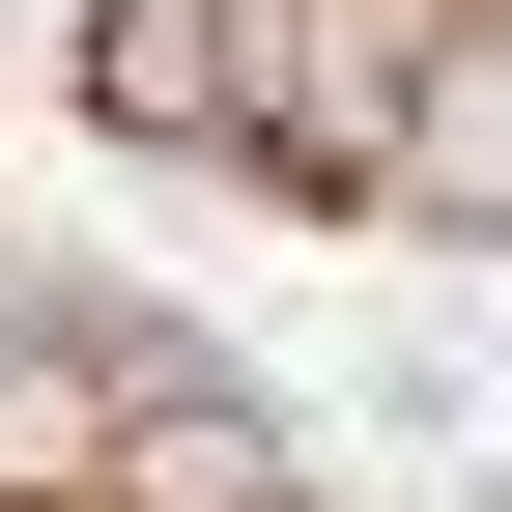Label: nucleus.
I'll return each mask as SVG.
<instances>
[{"label":"nucleus","instance_id":"f03ea898","mask_svg":"<svg viewBox=\"0 0 512 512\" xmlns=\"http://www.w3.org/2000/svg\"><path fill=\"white\" fill-rule=\"evenodd\" d=\"M228 512H285V484H228Z\"/></svg>","mask_w":512,"mask_h":512},{"label":"nucleus","instance_id":"f257e3e1","mask_svg":"<svg viewBox=\"0 0 512 512\" xmlns=\"http://www.w3.org/2000/svg\"><path fill=\"white\" fill-rule=\"evenodd\" d=\"M399 200H427V228H512V0H484V29H427V114H399Z\"/></svg>","mask_w":512,"mask_h":512}]
</instances>
